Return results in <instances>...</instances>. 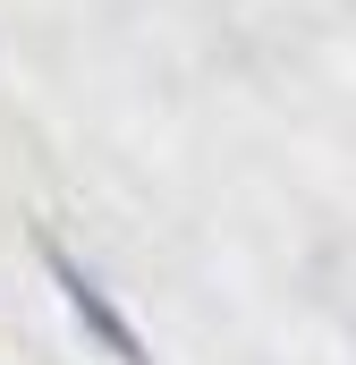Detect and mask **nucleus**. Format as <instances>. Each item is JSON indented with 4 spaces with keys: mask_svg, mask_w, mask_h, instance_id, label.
I'll return each mask as SVG.
<instances>
[{
    "mask_svg": "<svg viewBox=\"0 0 356 365\" xmlns=\"http://www.w3.org/2000/svg\"><path fill=\"white\" fill-rule=\"evenodd\" d=\"M51 272H60V289H68V306H77V314H85L93 331H102V349H110V357H145V349H136V331H127V323H119V314H110V297H102V289H93L85 272H77V264H68V255H51Z\"/></svg>",
    "mask_w": 356,
    "mask_h": 365,
    "instance_id": "f257e3e1",
    "label": "nucleus"
}]
</instances>
